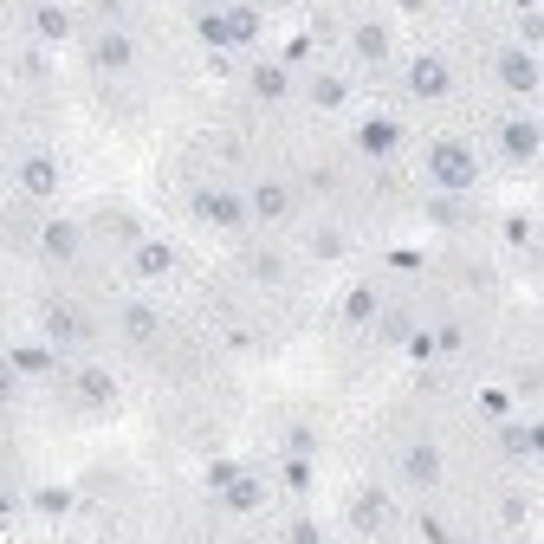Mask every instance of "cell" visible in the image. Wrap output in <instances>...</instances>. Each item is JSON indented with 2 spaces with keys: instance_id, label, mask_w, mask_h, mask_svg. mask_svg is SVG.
Listing matches in <instances>:
<instances>
[{
  "instance_id": "1",
  "label": "cell",
  "mask_w": 544,
  "mask_h": 544,
  "mask_svg": "<svg viewBox=\"0 0 544 544\" xmlns=\"http://www.w3.org/2000/svg\"><path fill=\"white\" fill-rule=\"evenodd\" d=\"M428 175L447 188V195H467V188L480 182V156H473L460 136H434V149H428Z\"/></svg>"
},
{
  "instance_id": "2",
  "label": "cell",
  "mask_w": 544,
  "mask_h": 544,
  "mask_svg": "<svg viewBox=\"0 0 544 544\" xmlns=\"http://www.w3.org/2000/svg\"><path fill=\"white\" fill-rule=\"evenodd\" d=\"M447 91H454V65H447L441 52H421V59H408V98L441 104Z\"/></svg>"
},
{
  "instance_id": "3",
  "label": "cell",
  "mask_w": 544,
  "mask_h": 544,
  "mask_svg": "<svg viewBox=\"0 0 544 544\" xmlns=\"http://www.w3.org/2000/svg\"><path fill=\"white\" fill-rule=\"evenodd\" d=\"M195 214L208 227H227V234H240V227L253 221V214H247V195H234V188H195Z\"/></svg>"
},
{
  "instance_id": "4",
  "label": "cell",
  "mask_w": 544,
  "mask_h": 544,
  "mask_svg": "<svg viewBox=\"0 0 544 544\" xmlns=\"http://www.w3.org/2000/svg\"><path fill=\"white\" fill-rule=\"evenodd\" d=\"M292 208H298L292 182H253V195H247V214H253V221L279 227V221H292Z\"/></svg>"
},
{
  "instance_id": "5",
  "label": "cell",
  "mask_w": 544,
  "mask_h": 544,
  "mask_svg": "<svg viewBox=\"0 0 544 544\" xmlns=\"http://www.w3.org/2000/svg\"><path fill=\"white\" fill-rule=\"evenodd\" d=\"M39 253H46L52 266H72L78 253H85V227L78 221H46L39 227Z\"/></svg>"
},
{
  "instance_id": "6",
  "label": "cell",
  "mask_w": 544,
  "mask_h": 544,
  "mask_svg": "<svg viewBox=\"0 0 544 544\" xmlns=\"http://www.w3.org/2000/svg\"><path fill=\"white\" fill-rule=\"evenodd\" d=\"M499 149H506V162H532L544 149V124H532V117H506V124H499Z\"/></svg>"
},
{
  "instance_id": "7",
  "label": "cell",
  "mask_w": 544,
  "mask_h": 544,
  "mask_svg": "<svg viewBox=\"0 0 544 544\" xmlns=\"http://www.w3.org/2000/svg\"><path fill=\"white\" fill-rule=\"evenodd\" d=\"M493 72H499V85H506V91H538V65H532V52H525V46H506L493 59Z\"/></svg>"
},
{
  "instance_id": "8",
  "label": "cell",
  "mask_w": 544,
  "mask_h": 544,
  "mask_svg": "<svg viewBox=\"0 0 544 544\" xmlns=\"http://www.w3.org/2000/svg\"><path fill=\"white\" fill-rule=\"evenodd\" d=\"M91 65H98V72H130L136 65V39L130 33H98L91 39Z\"/></svg>"
},
{
  "instance_id": "9",
  "label": "cell",
  "mask_w": 544,
  "mask_h": 544,
  "mask_svg": "<svg viewBox=\"0 0 544 544\" xmlns=\"http://www.w3.org/2000/svg\"><path fill=\"white\" fill-rule=\"evenodd\" d=\"M20 188L33 201H52V195H59V162H52V156H26L20 162Z\"/></svg>"
},
{
  "instance_id": "10",
  "label": "cell",
  "mask_w": 544,
  "mask_h": 544,
  "mask_svg": "<svg viewBox=\"0 0 544 544\" xmlns=\"http://www.w3.org/2000/svg\"><path fill=\"white\" fill-rule=\"evenodd\" d=\"M357 149H363V156H396V149H402V124H389V117H370V124L357 130Z\"/></svg>"
},
{
  "instance_id": "11",
  "label": "cell",
  "mask_w": 544,
  "mask_h": 544,
  "mask_svg": "<svg viewBox=\"0 0 544 544\" xmlns=\"http://www.w3.org/2000/svg\"><path fill=\"white\" fill-rule=\"evenodd\" d=\"M253 98H266V104L292 98V72L285 65H253Z\"/></svg>"
},
{
  "instance_id": "12",
  "label": "cell",
  "mask_w": 544,
  "mask_h": 544,
  "mask_svg": "<svg viewBox=\"0 0 544 544\" xmlns=\"http://www.w3.org/2000/svg\"><path fill=\"white\" fill-rule=\"evenodd\" d=\"M350 46H357V59H370V65L389 59V26L383 20H363L357 33H350Z\"/></svg>"
},
{
  "instance_id": "13",
  "label": "cell",
  "mask_w": 544,
  "mask_h": 544,
  "mask_svg": "<svg viewBox=\"0 0 544 544\" xmlns=\"http://www.w3.org/2000/svg\"><path fill=\"white\" fill-rule=\"evenodd\" d=\"M402 473L415 486H434V480H441V454H434V447H408V454H402Z\"/></svg>"
},
{
  "instance_id": "14",
  "label": "cell",
  "mask_w": 544,
  "mask_h": 544,
  "mask_svg": "<svg viewBox=\"0 0 544 544\" xmlns=\"http://www.w3.org/2000/svg\"><path fill=\"white\" fill-rule=\"evenodd\" d=\"M130 260H136V272H143V279H162V272H169V266H175V253H169V247H162V240H143V247H136V253H130Z\"/></svg>"
},
{
  "instance_id": "15",
  "label": "cell",
  "mask_w": 544,
  "mask_h": 544,
  "mask_svg": "<svg viewBox=\"0 0 544 544\" xmlns=\"http://www.w3.org/2000/svg\"><path fill=\"white\" fill-rule=\"evenodd\" d=\"M33 33H39V39H72V20H65V7L39 0V13H33Z\"/></svg>"
},
{
  "instance_id": "16",
  "label": "cell",
  "mask_w": 544,
  "mask_h": 544,
  "mask_svg": "<svg viewBox=\"0 0 544 544\" xmlns=\"http://www.w3.org/2000/svg\"><path fill=\"white\" fill-rule=\"evenodd\" d=\"M7 363H13L20 376H52V350H46V344H20Z\"/></svg>"
},
{
  "instance_id": "17",
  "label": "cell",
  "mask_w": 544,
  "mask_h": 544,
  "mask_svg": "<svg viewBox=\"0 0 544 544\" xmlns=\"http://www.w3.org/2000/svg\"><path fill=\"white\" fill-rule=\"evenodd\" d=\"M376 305H383V298H376V285H357V292L344 298V324H370Z\"/></svg>"
},
{
  "instance_id": "18",
  "label": "cell",
  "mask_w": 544,
  "mask_h": 544,
  "mask_svg": "<svg viewBox=\"0 0 544 544\" xmlns=\"http://www.w3.org/2000/svg\"><path fill=\"white\" fill-rule=\"evenodd\" d=\"M227 33H234V46H253V39H260V13L253 7H227Z\"/></svg>"
},
{
  "instance_id": "19",
  "label": "cell",
  "mask_w": 544,
  "mask_h": 544,
  "mask_svg": "<svg viewBox=\"0 0 544 544\" xmlns=\"http://www.w3.org/2000/svg\"><path fill=\"white\" fill-rule=\"evenodd\" d=\"M78 396H85V402H111L117 383H111L104 370H78Z\"/></svg>"
},
{
  "instance_id": "20",
  "label": "cell",
  "mask_w": 544,
  "mask_h": 544,
  "mask_svg": "<svg viewBox=\"0 0 544 544\" xmlns=\"http://www.w3.org/2000/svg\"><path fill=\"white\" fill-rule=\"evenodd\" d=\"M260 499H266V486H260V480H234V486H227V506H234V512H253Z\"/></svg>"
},
{
  "instance_id": "21",
  "label": "cell",
  "mask_w": 544,
  "mask_h": 544,
  "mask_svg": "<svg viewBox=\"0 0 544 544\" xmlns=\"http://www.w3.org/2000/svg\"><path fill=\"white\" fill-rule=\"evenodd\" d=\"M124 331L136 337V344H143V337H156V311H149V305H124Z\"/></svg>"
},
{
  "instance_id": "22",
  "label": "cell",
  "mask_w": 544,
  "mask_h": 544,
  "mask_svg": "<svg viewBox=\"0 0 544 544\" xmlns=\"http://www.w3.org/2000/svg\"><path fill=\"white\" fill-rule=\"evenodd\" d=\"M201 39H208V46H234V33H227V13H201Z\"/></svg>"
},
{
  "instance_id": "23",
  "label": "cell",
  "mask_w": 544,
  "mask_h": 544,
  "mask_svg": "<svg viewBox=\"0 0 544 544\" xmlns=\"http://www.w3.org/2000/svg\"><path fill=\"white\" fill-rule=\"evenodd\" d=\"M311 104L337 111V104H344V85H337V78H311Z\"/></svg>"
},
{
  "instance_id": "24",
  "label": "cell",
  "mask_w": 544,
  "mask_h": 544,
  "mask_svg": "<svg viewBox=\"0 0 544 544\" xmlns=\"http://www.w3.org/2000/svg\"><path fill=\"white\" fill-rule=\"evenodd\" d=\"M357 525H363V532H370V525H383V499H376V493H363V506H357Z\"/></svg>"
},
{
  "instance_id": "25",
  "label": "cell",
  "mask_w": 544,
  "mask_h": 544,
  "mask_svg": "<svg viewBox=\"0 0 544 544\" xmlns=\"http://www.w3.org/2000/svg\"><path fill=\"white\" fill-rule=\"evenodd\" d=\"M13 389H20V370H13V363H0V402H13Z\"/></svg>"
},
{
  "instance_id": "26",
  "label": "cell",
  "mask_w": 544,
  "mask_h": 544,
  "mask_svg": "<svg viewBox=\"0 0 544 544\" xmlns=\"http://www.w3.org/2000/svg\"><path fill=\"white\" fill-rule=\"evenodd\" d=\"M7 512H13V493H0V519H7Z\"/></svg>"
}]
</instances>
